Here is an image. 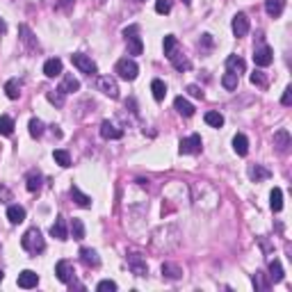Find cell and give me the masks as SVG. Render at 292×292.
<instances>
[{
  "label": "cell",
  "mask_w": 292,
  "mask_h": 292,
  "mask_svg": "<svg viewBox=\"0 0 292 292\" xmlns=\"http://www.w3.org/2000/svg\"><path fill=\"white\" fill-rule=\"evenodd\" d=\"M21 247L28 251V254L32 256H37L41 254L46 249V240H44V235H41V231L39 228H30V231H25L23 233V238H21Z\"/></svg>",
  "instance_id": "cell-1"
},
{
  "label": "cell",
  "mask_w": 292,
  "mask_h": 292,
  "mask_svg": "<svg viewBox=\"0 0 292 292\" xmlns=\"http://www.w3.org/2000/svg\"><path fill=\"white\" fill-rule=\"evenodd\" d=\"M137 32H139L137 25H130V28L123 30V37L128 41V55H142L144 51V44H142V39L137 37Z\"/></svg>",
  "instance_id": "cell-2"
},
{
  "label": "cell",
  "mask_w": 292,
  "mask_h": 292,
  "mask_svg": "<svg viewBox=\"0 0 292 292\" xmlns=\"http://www.w3.org/2000/svg\"><path fill=\"white\" fill-rule=\"evenodd\" d=\"M114 71H117V73H119V78H123V80H135L137 73H139V67H137L135 60H128V57H123V60L117 62Z\"/></svg>",
  "instance_id": "cell-3"
},
{
  "label": "cell",
  "mask_w": 292,
  "mask_h": 292,
  "mask_svg": "<svg viewBox=\"0 0 292 292\" xmlns=\"http://www.w3.org/2000/svg\"><path fill=\"white\" fill-rule=\"evenodd\" d=\"M71 62H73L75 69H80V71H83V73H87V75H96V71H98L96 62L91 60L89 55H83V52H75V55H71Z\"/></svg>",
  "instance_id": "cell-4"
},
{
  "label": "cell",
  "mask_w": 292,
  "mask_h": 292,
  "mask_svg": "<svg viewBox=\"0 0 292 292\" xmlns=\"http://www.w3.org/2000/svg\"><path fill=\"white\" fill-rule=\"evenodd\" d=\"M201 146H203L201 135H189L185 139H180L178 151L183 155H194V153H201Z\"/></svg>",
  "instance_id": "cell-5"
},
{
  "label": "cell",
  "mask_w": 292,
  "mask_h": 292,
  "mask_svg": "<svg viewBox=\"0 0 292 292\" xmlns=\"http://www.w3.org/2000/svg\"><path fill=\"white\" fill-rule=\"evenodd\" d=\"M128 267H130V272L135 274V276H146L149 274V265H146V260H144L139 254H128Z\"/></svg>",
  "instance_id": "cell-6"
},
{
  "label": "cell",
  "mask_w": 292,
  "mask_h": 292,
  "mask_svg": "<svg viewBox=\"0 0 292 292\" xmlns=\"http://www.w3.org/2000/svg\"><path fill=\"white\" fill-rule=\"evenodd\" d=\"M98 87H101V91H103L105 96L119 98V85H117V80H114L112 75H103V78H98Z\"/></svg>",
  "instance_id": "cell-7"
},
{
  "label": "cell",
  "mask_w": 292,
  "mask_h": 292,
  "mask_svg": "<svg viewBox=\"0 0 292 292\" xmlns=\"http://www.w3.org/2000/svg\"><path fill=\"white\" fill-rule=\"evenodd\" d=\"M55 274H57V278H60L62 283H71L75 276V272H73V265L69 260H60L57 265H55Z\"/></svg>",
  "instance_id": "cell-8"
},
{
  "label": "cell",
  "mask_w": 292,
  "mask_h": 292,
  "mask_svg": "<svg viewBox=\"0 0 292 292\" xmlns=\"http://www.w3.org/2000/svg\"><path fill=\"white\" fill-rule=\"evenodd\" d=\"M254 62H256V67H270L272 62H274V51H272L270 46H260V48H256Z\"/></svg>",
  "instance_id": "cell-9"
},
{
  "label": "cell",
  "mask_w": 292,
  "mask_h": 292,
  "mask_svg": "<svg viewBox=\"0 0 292 292\" xmlns=\"http://www.w3.org/2000/svg\"><path fill=\"white\" fill-rule=\"evenodd\" d=\"M274 146H276V151L281 153V155L290 151L292 139H290V133H288L285 128H281V130H276V133H274Z\"/></svg>",
  "instance_id": "cell-10"
},
{
  "label": "cell",
  "mask_w": 292,
  "mask_h": 292,
  "mask_svg": "<svg viewBox=\"0 0 292 292\" xmlns=\"http://www.w3.org/2000/svg\"><path fill=\"white\" fill-rule=\"evenodd\" d=\"M233 34L235 37H244L249 32V16L247 14H242V12H238V14L233 16Z\"/></svg>",
  "instance_id": "cell-11"
},
{
  "label": "cell",
  "mask_w": 292,
  "mask_h": 292,
  "mask_svg": "<svg viewBox=\"0 0 292 292\" xmlns=\"http://www.w3.org/2000/svg\"><path fill=\"white\" fill-rule=\"evenodd\" d=\"M39 283V274L32 270H23L21 274H18V288H23V290H30V288H37Z\"/></svg>",
  "instance_id": "cell-12"
},
{
  "label": "cell",
  "mask_w": 292,
  "mask_h": 292,
  "mask_svg": "<svg viewBox=\"0 0 292 292\" xmlns=\"http://www.w3.org/2000/svg\"><path fill=\"white\" fill-rule=\"evenodd\" d=\"M247 176L254 180V183H262V180L272 178V172L267 169V167H262V165H249Z\"/></svg>",
  "instance_id": "cell-13"
},
{
  "label": "cell",
  "mask_w": 292,
  "mask_h": 292,
  "mask_svg": "<svg viewBox=\"0 0 292 292\" xmlns=\"http://www.w3.org/2000/svg\"><path fill=\"white\" fill-rule=\"evenodd\" d=\"M51 235L55 238V240H60V242H64V240H69V231H67V219L62 217H57L55 219V224L51 226Z\"/></svg>",
  "instance_id": "cell-14"
},
{
  "label": "cell",
  "mask_w": 292,
  "mask_h": 292,
  "mask_svg": "<svg viewBox=\"0 0 292 292\" xmlns=\"http://www.w3.org/2000/svg\"><path fill=\"white\" fill-rule=\"evenodd\" d=\"M101 137H103V139H121V137H123V130L117 128L114 123H110V121H103V123H101Z\"/></svg>",
  "instance_id": "cell-15"
},
{
  "label": "cell",
  "mask_w": 292,
  "mask_h": 292,
  "mask_svg": "<svg viewBox=\"0 0 292 292\" xmlns=\"http://www.w3.org/2000/svg\"><path fill=\"white\" fill-rule=\"evenodd\" d=\"M167 57H169V62L173 64V69H178V71H188V69H192V62H189L188 57L183 55V52L173 51V52H169Z\"/></svg>",
  "instance_id": "cell-16"
},
{
  "label": "cell",
  "mask_w": 292,
  "mask_h": 292,
  "mask_svg": "<svg viewBox=\"0 0 292 292\" xmlns=\"http://www.w3.org/2000/svg\"><path fill=\"white\" fill-rule=\"evenodd\" d=\"M80 260H83L87 267H98V265H101V258H98V254L94 251V249H89V247L80 249Z\"/></svg>",
  "instance_id": "cell-17"
},
{
  "label": "cell",
  "mask_w": 292,
  "mask_h": 292,
  "mask_svg": "<svg viewBox=\"0 0 292 292\" xmlns=\"http://www.w3.org/2000/svg\"><path fill=\"white\" fill-rule=\"evenodd\" d=\"M285 9V0H265V12L272 16V18H278Z\"/></svg>",
  "instance_id": "cell-18"
},
{
  "label": "cell",
  "mask_w": 292,
  "mask_h": 292,
  "mask_svg": "<svg viewBox=\"0 0 292 292\" xmlns=\"http://www.w3.org/2000/svg\"><path fill=\"white\" fill-rule=\"evenodd\" d=\"M226 69L231 71V73H244V69H247V64H244V60L242 57H238V55H228L226 57Z\"/></svg>",
  "instance_id": "cell-19"
},
{
  "label": "cell",
  "mask_w": 292,
  "mask_h": 292,
  "mask_svg": "<svg viewBox=\"0 0 292 292\" xmlns=\"http://www.w3.org/2000/svg\"><path fill=\"white\" fill-rule=\"evenodd\" d=\"M44 73H46V78H57V75L62 73V60H60V57L46 60V64H44Z\"/></svg>",
  "instance_id": "cell-20"
},
{
  "label": "cell",
  "mask_w": 292,
  "mask_h": 292,
  "mask_svg": "<svg viewBox=\"0 0 292 292\" xmlns=\"http://www.w3.org/2000/svg\"><path fill=\"white\" fill-rule=\"evenodd\" d=\"M78 89H80V80H78V78H73L71 73L64 75V80H62V85H60L62 94H73V91H78Z\"/></svg>",
  "instance_id": "cell-21"
},
{
  "label": "cell",
  "mask_w": 292,
  "mask_h": 292,
  "mask_svg": "<svg viewBox=\"0 0 292 292\" xmlns=\"http://www.w3.org/2000/svg\"><path fill=\"white\" fill-rule=\"evenodd\" d=\"M173 107H176L178 114H183V117H192V114H194V105L189 103L188 98H183V96H178L176 101H173Z\"/></svg>",
  "instance_id": "cell-22"
},
{
  "label": "cell",
  "mask_w": 292,
  "mask_h": 292,
  "mask_svg": "<svg viewBox=\"0 0 292 292\" xmlns=\"http://www.w3.org/2000/svg\"><path fill=\"white\" fill-rule=\"evenodd\" d=\"M233 149H235V153H238V155H247V153H249V139H247V135L238 133V135L233 137Z\"/></svg>",
  "instance_id": "cell-23"
},
{
  "label": "cell",
  "mask_w": 292,
  "mask_h": 292,
  "mask_svg": "<svg viewBox=\"0 0 292 292\" xmlns=\"http://www.w3.org/2000/svg\"><path fill=\"white\" fill-rule=\"evenodd\" d=\"M71 199H73V201L78 203L80 208H91V196L83 194L78 185H73V188H71Z\"/></svg>",
  "instance_id": "cell-24"
},
{
  "label": "cell",
  "mask_w": 292,
  "mask_h": 292,
  "mask_svg": "<svg viewBox=\"0 0 292 292\" xmlns=\"http://www.w3.org/2000/svg\"><path fill=\"white\" fill-rule=\"evenodd\" d=\"M270 281L272 283H281L283 281V265H281V260H274L270 262Z\"/></svg>",
  "instance_id": "cell-25"
},
{
  "label": "cell",
  "mask_w": 292,
  "mask_h": 292,
  "mask_svg": "<svg viewBox=\"0 0 292 292\" xmlns=\"http://www.w3.org/2000/svg\"><path fill=\"white\" fill-rule=\"evenodd\" d=\"M270 206L274 212H281L283 210V189L281 188H274L270 194Z\"/></svg>",
  "instance_id": "cell-26"
},
{
  "label": "cell",
  "mask_w": 292,
  "mask_h": 292,
  "mask_svg": "<svg viewBox=\"0 0 292 292\" xmlns=\"http://www.w3.org/2000/svg\"><path fill=\"white\" fill-rule=\"evenodd\" d=\"M7 219L12 224H21L23 219H25V208L23 206H9L7 208Z\"/></svg>",
  "instance_id": "cell-27"
},
{
  "label": "cell",
  "mask_w": 292,
  "mask_h": 292,
  "mask_svg": "<svg viewBox=\"0 0 292 292\" xmlns=\"http://www.w3.org/2000/svg\"><path fill=\"white\" fill-rule=\"evenodd\" d=\"M41 183H44V176L39 172H30L28 173V185H25V188H28V192H39V189H41Z\"/></svg>",
  "instance_id": "cell-28"
},
{
  "label": "cell",
  "mask_w": 292,
  "mask_h": 292,
  "mask_svg": "<svg viewBox=\"0 0 292 292\" xmlns=\"http://www.w3.org/2000/svg\"><path fill=\"white\" fill-rule=\"evenodd\" d=\"M69 231L73 235V240H85V224L83 219H71V224H69Z\"/></svg>",
  "instance_id": "cell-29"
},
{
  "label": "cell",
  "mask_w": 292,
  "mask_h": 292,
  "mask_svg": "<svg viewBox=\"0 0 292 292\" xmlns=\"http://www.w3.org/2000/svg\"><path fill=\"white\" fill-rule=\"evenodd\" d=\"M18 32H21V41H23V44L28 46L30 51H37V41H34V34L30 32V28H28V25H21Z\"/></svg>",
  "instance_id": "cell-30"
},
{
  "label": "cell",
  "mask_w": 292,
  "mask_h": 292,
  "mask_svg": "<svg viewBox=\"0 0 292 292\" xmlns=\"http://www.w3.org/2000/svg\"><path fill=\"white\" fill-rule=\"evenodd\" d=\"M162 276L176 281V278L183 276V270H180L178 265H173V262H165V265H162Z\"/></svg>",
  "instance_id": "cell-31"
},
{
  "label": "cell",
  "mask_w": 292,
  "mask_h": 292,
  "mask_svg": "<svg viewBox=\"0 0 292 292\" xmlns=\"http://www.w3.org/2000/svg\"><path fill=\"white\" fill-rule=\"evenodd\" d=\"M151 91H153V98H155V101H165V96H167V85L162 83V80H153V83H151Z\"/></svg>",
  "instance_id": "cell-32"
},
{
  "label": "cell",
  "mask_w": 292,
  "mask_h": 292,
  "mask_svg": "<svg viewBox=\"0 0 292 292\" xmlns=\"http://www.w3.org/2000/svg\"><path fill=\"white\" fill-rule=\"evenodd\" d=\"M0 135H5V137H12L14 135V119L12 117H0Z\"/></svg>",
  "instance_id": "cell-33"
},
{
  "label": "cell",
  "mask_w": 292,
  "mask_h": 292,
  "mask_svg": "<svg viewBox=\"0 0 292 292\" xmlns=\"http://www.w3.org/2000/svg\"><path fill=\"white\" fill-rule=\"evenodd\" d=\"M238 83H240V75L231 73V71H226L224 78H222V85H224V89H228V91L238 89Z\"/></svg>",
  "instance_id": "cell-34"
},
{
  "label": "cell",
  "mask_w": 292,
  "mask_h": 292,
  "mask_svg": "<svg viewBox=\"0 0 292 292\" xmlns=\"http://www.w3.org/2000/svg\"><path fill=\"white\" fill-rule=\"evenodd\" d=\"M5 94H7V98H12V101H16V98L21 96V85H18V80H7V83H5Z\"/></svg>",
  "instance_id": "cell-35"
},
{
  "label": "cell",
  "mask_w": 292,
  "mask_h": 292,
  "mask_svg": "<svg viewBox=\"0 0 292 292\" xmlns=\"http://www.w3.org/2000/svg\"><path fill=\"white\" fill-rule=\"evenodd\" d=\"M52 157H55V162H57L60 167H71V155H69L64 149L52 151Z\"/></svg>",
  "instance_id": "cell-36"
},
{
  "label": "cell",
  "mask_w": 292,
  "mask_h": 292,
  "mask_svg": "<svg viewBox=\"0 0 292 292\" xmlns=\"http://www.w3.org/2000/svg\"><path fill=\"white\" fill-rule=\"evenodd\" d=\"M206 123L212 128H222L224 126V117L219 112H206Z\"/></svg>",
  "instance_id": "cell-37"
},
{
  "label": "cell",
  "mask_w": 292,
  "mask_h": 292,
  "mask_svg": "<svg viewBox=\"0 0 292 292\" xmlns=\"http://www.w3.org/2000/svg\"><path fill=\"white\" fill-rule=\"evenodd\" d=\"M28 128H30V135L34 137V139L44 135V121H41V119H30Z\"/></svg>",
  "instance_id": "cell-38"
},
{
  "label": "cell",
  "mask_w": 292,
  "mask_h": 292,
  "mask_svg": "<svg viewBox=\"0 0 292 292\" xmlns=\"http://www.w3.org/2000/svg\"><path fill=\"white\" fill-rule=\"evenodd\" d=\"M251 85H256V87H267L265 73H262V71H254V73H251Z\"/></svg>",
  "instance_id": "cell-39"
},
{
  "label": "cell",
  "mask_w": 292,
  "mask_h": 292,
  "mask_svg": "<svg viewBox=\"0 0 292 292\" xmlns=\"http://www.w3.org/2000/svg\"><path fill=\"white\" fill-rule=\"evenodd\" d=\"M162 46H165V55H169V52L176 51V46H178V39L173 37V34H167V37H165V44H162Z\"/></svg>",
  "instance_id": "cell-40"
},
{
  "label": "cell",
  "mask_w": 292,
  "mask_h": 292,
  "mask_svg": "<svg viewBox=\"0 0 292 292\" xmlns=\"http://www.w3.org/2000/svg\"><path fill=\"white\" fill-rule=\"evenodd\" d=\"M155 12L157 14H169L172 12V0H155Z\"/></svg>",
  "instance_id": "cell-41"
},
{
  "label": "cell",
  "mask_w": 292,
  "mask_h": 292,
  "mask_svg": "<svg viewBox=\"0 0 292 292\" xmlns=\"http://www.w3.org/2000/svg\"><path fill=\"white\" fill-rule=\"evenodd\" d=\"M254 285H256V290H267L270 288V283L262 278V272H256L254 274Z\"/></svg>",
  "instance_id": "cell-42"
},
{
  "label": "cell",
  "mask_w": 292,
  "mask_h": 292,
  "mask_svg": "<svg viewBox=\"0 0 292 292\" xmlns=\"http://www.w3.org/2000/svg\"><path fill=\"white\" fill-rule=\"evenodd\" d=\"M96 290L98 292H114V290H117V283L107 278V281H101V283L96 285Z\"/></svg>",
  "instance_id": "cell-43"
},
{
  "label": "cell",
  "mask_w": 292,
  "mask_h": 292,
  "mask_svg": "<svg viewBox=\"0 0 292 292\" xmlns=\"http://www.w3.org/2000/svg\"><path fill=\"white\" fill-rule=\"evenodd\" d=\"M48 101H51V103H55L57 107H62V105H64V94H62L60 89L55 91V94L51 91V94H48Z\"/></svg>",
  "instance_id": "cell-44"
},
{
  "label": "cell",
  "mask_w": 292,
  "mask_h": 292,
  "mask_svg": "<svg viewBox=\"0 0 292 292\" xmlns=\"http://www.w3.org/2000/svg\"><path fill=\"white\" fill-rule=\"evenodd\" d=\"M188 94H189V96H194V98H203L201 87H196V85H189V87H188Z\"/></svg>",
  "instance_id": "cell-45"
},
{
  "label": "cell",
  "mask_w": 292,
  "mask_h": 292,
  "mask_svg": "<svg viewBox=\"0 0 292 292\" xmlns=\"http://www.w3.org/2000/svg\"><path fill=\"white\" fill-rule=\"evenodd\" d=\"M281 103H283V105H290L292 103V87H285L283 96H281Z\"/></svg>",
  "instance_id": "cell-46"
},
{
  "label": "cell",
  "mask_w": 292,
  "mask_h": 292,
  "mask_svg": "<svg viewBox=\"0 0 292 292\" xmlns=\"http://www.w3.org/2000/svg\"><path fill=\"white\" fill-rule=\"evenodd\" d=\"M71 5H73V0H60V2H57L55 7L60 9V12H64V9H69V7H71Z\"/></svg>",
  "instance_id": "cell-47"
},
{
  "label": "cell",
  "mask_w": 292,
  "mask_h": 292,
  "mask_svg": "<svg viewBox=\"0 0 292 292\" xmlns=\"http://www.w3.org/2000/svg\"><path fill=\"white\" fill-rule=\"evenodd\" d=\"M5 32H7V23L0 18V34H5Z\"/></svg>",
  "instance_id": "cell-48"
},
{
  "label": "cell",
  "mask_w": 292,
  "mask_h": 292,
  "mask_svg": "<svg viewBox=\"0 0 292 292\" xmlns=\"http://www.w3.org/2000/svg\"><path fill=\"white\" fill-rule=\"evenodd\" d=\"M203 44H206V46H212V37H210V34H203Z\"/></svg>",
  "instance_id": "cell-49"
},
{
  "label": "cell",
  "mask_w": 292,
  "mask_h": 292,
  "mask_svg": "<svg viewBox=\"0 0 292 292\" xmlns=\"http://www.w3.org/2000/svg\"><path fill=\"white\" fill-rule=\"evenodd\" d=\"M0 196H9V192L7 189H0Z\"/></svg>",
  "instance_id": "cell-50"
},
{
  "label": "cell",
  "mask_w": 292,
  "mask_h": 292,
  "mask_svg": "<svg viewBox=\"0 0 292 292\" xmlns=\"http://www.w3.org/2000/svg\"><path fill=\"white\" fill-rule=\"evenodd\" d=\"M2 278H5V274H2V272H0V283H2Z\"/></svg>",
  "instance_id": "cell-51"
},
{
  "label": "cell",
  "mask_w": 292,
  "mask_h": 292,
  "mask_svg": "<svg viewBox=\"0 0 292 292\" xmlns=\"http://www.w3.org/2000/svg\"><path fill=\"white\" fill-rule=\"evenodd\" d=\"M183 2H185V5H189V2H192V0H183Z\"/></svg>",
  "instance_id": "cell-52"
},
{
  "label": "cell",
  "mask_w": 292,
  "mask_h": 292,
  "mask_svg": "<svg viewBox=\"0 0 292 292\" xmlns=\"http://www.w3.org/2000/svg\"><path fill=\"white\" fill-rule=\"evenodd\" d=\"M94 2H98V5H101V2H103V0H94Z\"/></svg>",
  "instance_id": "cell-53"
},
{
  "label": "cell",
  "mask_w": 292,
  "mask_h": 292,
  "mask_svg": "<svg viewBox=\"0 0 292 292\" xmlns=\"http://www.w3.org/2000/svg\"><path fill=\"white\" fill-rule=\"evenodd\" d=\"M139 2H142V0H139Z\"/></svg>",
  "instance_id": "cell-54"
}]
</instances>
